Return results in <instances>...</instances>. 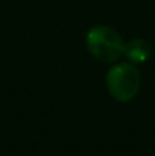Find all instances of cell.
I'll use <instances>...</instances> for the list:
<instances>
[{"instance_id":"obj_1","label":"cell","mask_w":155,"mask_h":156,"mask_svg":"<svg viewBox=\"0 0 155 156\" xmlns=\"http://www.w3.org/2000/svg\"><path fill=\"white\" fill-rule=\"evenodd\" d=\"M106 90L113 99L117 102H129L132 100L142 85V76L137 67L131 62H120L113 65L105 77Z\"/></svg>"},{"instance_id":"obj_2","label":"cell","mask_w":155,"mask_h":156,"mask_svg":"<svg viewBox=\"0 0 155 156\" xmlns=\"http://www.w3.org/2000/svg\"><path fill=\"white\" fill-rule=\"evenodd\" d=\"M87 49L101 62H114L123 55V40L109 26H94L87 34Z\"/></svg>"},{"instance_id":"obj_3","label":"cell","mask_w":155,"mask_h":156,"mask_svg":"<svg viewBox=\"0 0 155 156\" xmlns=\"http://www.w3.org/2000/svg\"><path fill=\"white\" fill-rule=\"evenodd\" d=\"M123 55L131 64H143L151 56V46L143 38H134L123 46Z\"/></svg>"}]
</instances>
